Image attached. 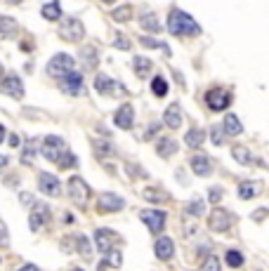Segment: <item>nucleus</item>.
I'll use <instances>...</instances> for the list:
<instances>
[{
    "label": "nucleus",
    "mask_w": 269,
    "mask_h": 271,
    "mask_svg": "<svg viewBox=\"0 0 269 271\" xmlns=\"http://www.w3.org/2000/svg\"><path fill=\"white\" fill-rule=\"evenodd\" d=\"M125 208V201L116 193H102L99 196V203H97V210L99 212H118Z\"/></svg>",
    "instance_id": "dca6fc26"
},
{
    "label": "nucleus",
    "mask_w": 269,
    "mask_h": 271,
    "mask_svg": "<svg viewBox=\"0 0 269 271\" xmlns=\"http://www.w3.org/2000/svg\"><path fill=\"white\" fill-rule=\"evenodd\" d=\"M17 31H19V24L12 17L0 14V38H17Z\"/></svg>",
    "instance_id": "c85d7f7f"
},
{
    "label": "nucleus",
    "mask_w": 269,
    "mask_h": 271,
    "mask_svg": "<svg viewBox=\"0 0 269 271\" xmlns=\"http://www.w3.org/2000/svg\"><path fill=\"white\" fill-rule=\"evenodd\" d=\"M41 14H43V19H48V21H59L62 19V5H59V0H52V3H45V5L41 7Z\"/></svg>",
    "instance_id": "bb28decb"
},
{
    "label": "nucleus",
    "mask_w": 269,
    "mask_h": 271,
    "mask_svg": "<svg viewBox=\"0 0 269 271\" xmlns=\"http://www.w3.org/2000/svg\"><path fill=\"white\" fill-rule=\"evenodd\" d=\"M57 165H59V168H62V170L76 168V165H78V158L73 156V153H71V151H66V153H64V156H62V161L57 163Z\"/></svg>",
    "instance_id": "ea45409f"
},
{
    "label": "nucleus",
    "mask_w": 269,
    "mask_h": 271,
    "mask_svg": "<svg viewBox=\"0 0 269 271\" xmlns=\"http://www.w3.org/2000/svg\"><path fill=\"white\" fill-rule=\"evenodd\" d=\"M113 125L121 130H132V125H135V106L128 102L121 104L116 108V113H113Z\"/></svg>",
    "instance_id": "9d476101"
},
{
    "label": "nucleus",
    "mask_w": 269,
    "mask_h": 271,
    "mask_svg": "<svg viewBox=\"0 0 269 271\" xmlns=\"http://www.w3.org/2000/svg\"><path fill=\"white\" fill-rule=\"evenodd\" d=\"M201 271H220V259L215 257V255H210V257H206V262H203V266H201Z\"/></svg>",
    "instance_id": "a19ab883"
},
{
    "label": "nucleus",
    "mask_w": 269,
    "mask_h": 271,
    "mask_svg": "<svg viewBox=\"0 0 269 271\" xmlns=\"http://www.w3.org/2000/svg\"><path fill=\"white\" fill-rule=\"evenodd\" d=\"M5 135H7V132H5V125H0V144H3V139H5Z\"/></svg>",
    "instance_id": "603ef678"
},
{
    "label": "nucleus",
    "mask_w": 269,
    "mask_h": 271,
    "mask_svg": "<svg viewBox=\"0 0 269 271\" xmlns=\"http://www.w3.org/2000/svg\"><path fill=\"white\" fill-rule=\"evenodd\" d=\"M208 137H210V142L215 144V146H224V142H227V132H224V128L220 125H213L210 128V132H208Z\"/></svg>",
    "instance_id": "2f4dec72"
},
{
    "label": "nucleus",
    "mask_w": 269,
    "mask_h": 271,
    "mask_svg": "<svg viewBox=\"0 0 269 271\" xmlns=\"http://www.w3.org/2000/svg\"><path fill=\"white\" fill-rule=\"evenodd\" d=\"M111 45H113L116 50H123V52H130V50H132V41H130V38H128L125 33H121V31H118L116 35H113Z\"/></svg>",
    "instance_id": "f704fd0d"
},
{
    "label": "nucleus",
    "mask_w": 269,
    "mask_h": 271,
    "mask_svg": "<svg viewBox=\"0 0 269 271\" xmlns=\"http://www.w3.org/2000/svg\"><path fill=\"white\" fill-rule=\"evenodd\" d=\"M62 248L66 252H71V250H78L83 257H90V241L85 236H66L64 238V243H62Z\"/></svg>",
    "instance_id": "f3484780"
},
{
    "label": "nucleus",
    "mask_w": 269,
    "mask_h": 271,
    "mask_svg": "<svg viewBox=\"0 0 269 271\" xmlns=\"http://www.w3.org/2000/svg\"><path fill=\"white\" fill-rule=\"evenodd\" d=\"M144 198L146 201H151V203H159V201H163L166 198V193L159 189H144Z\"/></svg>",
    "instance_id": "79ce46f5"
},
{
    "label": "nucleus",
    "mask_w": 269,
    "mask_h": 271,
    "mask_svg": "<svg viewBox=\"0 0 269 271\" xmlns=\"http://www.w3.org/2000/svg\"><path fill=\"white\" fill-rule=\"evenodd\" d=\"M7 3H10V5H19L21 0H7Z\"/></svg>",
    "instance_id": "864d4df0"
},
{
    "label": "nucleus",
    "mask_w": 269,
    "mask_h": 271,
    "mask_svg": "<svg viewBox=\"0 0 269 271\" xmlns=\"http://www.w3.org/2000/svg\"><path fill=\"white\" fill-rule=\"evenodd\" d=\"M175 151H177V142L170 139V137H161L159 142H156V153L161 158H170Z\"/></svg>",
    "instance_id": "c756f323"
},
{
    "label": "nucleus",
    "mask_w": 269,
    "mask_h": 271,
    "mask_svg": "<svg viewBox=\"0 0 269 271\" xmlns=\"http://www.w3.org/2000/svg\"><path fill=\"white\" fill-rule=\"evenodd\" d=\"M38 189L45 193V196H59L62 193V186H59V179L55 175H50V172H41L38 177Z\"/></svg>",
    "instance_id": "2eb2a0df"
},
{
    "label": "nucleus",
    "mask_w": 269,
    "mask_h": 271,
    "mask_svg": "<svg viewBox=\"0 0 269 271\" xmlns=\"http://www.w3.org/2000/svg\"><path fill=\"white\" fill-rule=\"evenodd\" d=\"M206 137L208 135H206V130H203V128H191L184 135V144H186V146H191V149H199L201 144L206 142Z\"/></svg>",
    "instance_id": "7c9ffc66"
},
{
    "label": "nucleus",
    "mask_w": 269,
    "mask_h": 271,
    "mask_svg": "<svg viewBox=\"0 0 269 271\" xmlns=\"http://www.w3.org/2000/svg\"><path fill=\"white\" fill-rule=\"evenodd\" d=\"M104 255H106V262L99 264V271L106 269V266H121V262H123V255H121L118 250H113V248H111L109 252H104Z\"/></svg>",
    "instance_id": "72a5a7b5"
},
{
    "label": "nucleus",
    "mask_w": 269,
    "mask_h": 271,
    "mask_svg": "<svg viewBox=\"0 0 269 271\" xmlns=\"http://www.w3.org/2000/svg\"><path fill=\"white\" fill-rule=\"evenodd\" d=\"M10 144H12L14 149H17V146L21 144V137H19V135H12V137H10Z\"/></svg>",
    "instance_id": "de8ad7c7"
},
{
    "label": "nucleus",
    "mask_w": 269,
    "mask_h": 271,
    "mask_svg": "<svg viewBox=\"0 0 269 271\" xmlns=\"http://www.w3.org/2000/svg\"><path fill=\"white\" fill-rule=\"evenodd\" d=\"M137 21H139V28H142V31H146V33H151V35L163 33V24H161L159 14L151 12V10H146V12L139 14Z\"/></svg>",
    "instance_id": "9b49d317"
},
{
    "label": "nucleus",
    "mask_w": 269,
    "mask_h": 271,
    "mask_svg": "<svg viewBox=\"0 0 269 271\" xmlns=\"http://www.w3.org/2000/svg\"><path fill=\"white\" fill-rule=\"evenodd\" d=\"M166 212L163 210H142L139 212V219L146 224V229L151 231V234H156L159 236L161 231L166 229Z\"/></svg>",
    "instance_id": "1a4fd4ad"
},
{
    "label": "nucleus",
    "mask_w": 269,
    "mask_h": 271,
    "mask_svg": "<svg viewBox=\"0 0 269 271\" xmlns=\"http://www.w3.org/2000/svg\"><path fill=\"white\" fill-rule=\"evenodd\" d=\"M191 170L196 172L199 177H206L213 172V168H210V158L203 156V153H196V156L191 158Z\"/></svg>",
    "instance_id": "a878e982"
},
{
    "label": "nucleus",
    "mask_w": 269,
    "mask_h": 271,
    "mask_svg": "<svg viewBox=\"0 0 269 271\" xmlns=\"http://www.w3.org/2000/svg\"><path fill=\"white\" fill-rule=\"evenodd\" d=\"M232 92H229L227 88H210L206 90V95H203V102H206L208 111H213V113H222V111H227L229 106H232Z\"/></svg>",
    "instance_id": "f03ea898"
},
{
    "label": "nucleus",
    "mask_w": 269,
    "mask_h": 271,
    "mask_svg": "<svg viewBox=\"0 0 269 271\" xmlns=\"http://www.w3.org/2000/svg\"><path fill=\"white\" fill-rule=\"evenodd\" d=\"M182 121H184V115H182V106H179L177 102H173L166 111H163V123H166V128L177 130V128H182Z\"/></svg>",
    "instance_id": "6ab92c4d"
},
{
    "label": "nucleus",
    "mask_w": 269,
    "mask_h": 271,
    "mask_svg": "<svg viewBox=\"0 0 269 271\" xmlns=\"http://www.w3.org/2000/svg\"><path fill=\"white\" fill-rule=\"evenodd\" d=\"M0 90H3L7 97H12V99H24V83H21V78H17V75H5V78L0 81Z\"/></svg>",
    "instance_id": "ddd939ff"
},
{
    "label": "nucleus",
    "mask_w": 269,
    "mask_h": 271,
    "mask_svg": "<svg viewBox=\"0 0 269 271\" xmlns=\"http://www.w3.org/2000/svg\"><path fill=\"white\" fill-rule=\"evenodd\" d=\"M232 222H234V217H232V212L224 210V208H215V210L210 212V229L213 231H227L229 226H232Z\"/></svg>",
    "instance_id": "4468645a"
},
{
    "label": "nucleus",
    "mask_w": 269,
    "mask_h": 271,
    "mask_svg": "<svg viewBox=\"0 0 269 271\" xmlns=\"http://www.w3.org/2000/svg\"><path fill=\"white\" fill-rule=\"evenodd\" d=\"M224 259H227V264L232 266V269H241L243 266V255L239 250H229Z\"/></svg>",
    "instance_id": "4c0bfd02"
},
{
    "label": "nucleus",
    "mask_w": 269,
    "mask_h": 271,
    "mask_svg": "<svg viewBox=\"0 0 269 271\" xmlns=\"http://www.w3.org/2000/svg\"><path fill=\"white\" fill-rule=\"evenodd\" d=\"M95 151L99 153V156H104V153H111L113 149H111V144H109V142H97V144H95Z\"/></svg>",
    "instance_id": "c03bdc74"
},
{
    "label": "nucleus",
    "mask_w": 269,
    "mask_h": 271,
    "mask_svg": "<svg viewBox=\"0 0 269 271\" xmlns=\"http://www.w3.org/2000/svg\"><path fill=\"white\" fill-rule=\"evenodd\" d=\"M99 3H104V5H111V3H116V0H99Z\"/></svg>",
    "instance_id": "5fc2aeb1"
},
{
    "label": "nucleus",
    "mask_w": 269,
    "mask_h": 271,
    "mask_svg": "<svg viewBox=\"0 0 269 271\" xmlns=\"http://www.w3.org/2000/svg\"><path fill=\"white\" fill-rule=\"evenodd\" d=\"M222 128H224L227 137H239V135H243V123H241V118H239L236 113H232V111H227V113H224Z\"/></svg>",
    "instance_id": "aec40b11"
},
{
    "label": "nucleus",
    "mask_w": 269,
    "mask_h": 271,
    "mask_svg": "<svg viewBox=\"0 0 269 271\" xmlns=\"http://www.w3.org/2000/svg\"><path fill=\"white\" fill-rule=\"evenodd\" d=\"M232 156H234V161L239 163V165H253V163H255L253 151H250L248 146H243V144H239V146L232 149Z\"/></svg>",
    "instance_id": "cd10ccee"
},
{
    "label": "nucleus",
    "mask_w": 269,
    "mask_h": 271,
    "mask_svg": "<svg viewBox=\"0 0 269 271\" xmlns=\"http://www.w3.org/2000/svg\"><path fill=\"white\" fill-rule=\"evenodd\" d=\"M59 90H62L64 95H69V97H78V95H83V90H85L83 73L73 68L71 73H66L64 78H59Z\"/></svg>",
    "instance_id": "0eeeda50"
},
{
    "label": "nucleus",
    "mask_w": 269,
    "mask_h": 271,
    "mask_svg": "<svg viewBox=\"0 0 269 271\" xmlns=\"http://www.w3.org/2000/svg\"><path fill=\"white\" fill-rule=\"evenodd\" d=\"M95 90L102 97H121V95H125V92H128L123 83L113 81V78H111V75H106V73H97L95 75Z\"/></svg>",
    "instance_id": "423d86ee"
},
{
    "label": "nucleus",
    "mask_w": 269,
    "mask_h": 271,
    "mask_svg": "<svg viewBox=\"0 0 269 271\" xmlns=\"http://www.w3.org/2000/svg\"><path fill=\"white\" fill-rule=\"evenodd\" d=\"M168 92H170V85H168L166 75H151V95L159 97V99H163V97H168Z\"/></svg>",
    "instance_id": "393cba45"
},
{
    "label": "nucleus",
    "mask_w": 269,
    "mask_h": 271,
    "mask_svg": "<svg viewBox=\"0 0 269 271\" xmlns=\"http://www.w3.org/2000/svg\"><path fill=\"white\" fill-rule=\"evenodd\" d=\"M35 153H38V142H35V139H28L26 146H24V153H21V163H24V165H31Z\"/></svg>",
    "instance_id": "473e14b6"
},
{
    "label": "nucleus",
    "mask_w": 269,
    "mask_h": 271,
    "mask_svg": "<svg viewBox=\"0 0 269 271\" xmlns=\"http://www.w3.org/2000/svg\"><path fill=\"white\" fill-rule=\"evenodd\" d=\"M239 196H241L243 201L257 196V186H253V182H241L239 184Z\"/></svg>",
    "instance_id": "c9c22d12"
},
{
    "label": "nucleus",
    "mask_w": 269,
    "mask_h": 271,
    "mask_svg": "<svg viewBox=\"0 0 269 271\" xmlns=\"http://www.w3.org/2000/svg\"><path fill=\"white\" fill-rule=\"evenodd\" d=\"M139 45H142V48H146V50H159L161 48V41H159V38H153L151 33H149V35H139Z\"/></svg>",
    "instance_id": "58836bf2"
},
{
    "label": "nucleus",
    "mask_w": 269,
    "mask_h": 271,
    "mask_svg": "<svg viewBox=\"0 0 269 271\" xmlns=\"http://www.w3.org/2000/svg\"><path fill=\"white\" fill-rule=\"evenodd\" d=\"M159 130H161V125H159V123H151V125H149V130H146V132H144V139H151V137L156 135Z\"/></svg>",
    "instance_id": "a18cd8bd"
},
{
    "label": "nucleus",
    "mask_w": 269,
    "mask_h": 271,
    "mask_svg": "<svg viewBox=\"0 0 269 271\" xmlns=\"http://www.w3.org/2000/svg\"><path fill=\"white\" fill-rule=\"evenodd\" d=\"M132 71H135L137 78H146L153 71V61L149 57H144V54H135L132 57Z\"/></svg>",
    "instance_id": "412c9836"
},
{
    "label": "nucleus",
    "mask_w": 269,
    "mask_h": 271,
    "mask_svg": "<svg viewBox=\"0 0 269 271\" xmlns=\"http://www.w3.org/2000/svg\"><path fill=\"white\" fill-rule=\"evenodd\" d=\"M166 31L175 38H199L203 33V28L191 14L182 10V7H173L168 12V19H166Z\"/></svg>",
    "instance_id": "f257e3e1"
},
{
    "label": "nucleus",
    "mask_w": 269,
    "mask_h": 271,
    "mask_svg": "<svg viewBox=\"0 0 269 271\" xmlns=\"http://www.w3.org/2000/svg\"><path fill=\"white\" fill-rule=\"evenodd\" d=\"M78 57H81V64H83L85 71H95L97 64H99V52H97L95 45H85Z\"/></svg>",
    "instance_id": "4be33fe9"
},
{
    "label": "nucleus",
    "mask_w": 269,
    "mask_h": 271,
    "mask_svg": "<svg viewBox=\"0 0 269 271\" xmlns=\"http://www.w3.org/2000/svg\"><path fill=\"white\" fill-rule=\"evenodd\" d=\"M43 156L48 158L50 163H59L62 161V156L69 151V146H66V142H64L62 137H57V135H48L45 139H43Z\"/></svg>",
    "instance_id": "39448f33"
},
{
    "label": "nucleus",
    "mask_w": 269,
    "mask_h": 271,
    "mask_svg": "<svg viewBox=\"0 0 269 271\" xmlns=\"http://www.w3.org/2000/svg\"><path fill=\"white\" fill-rule=\"evenodd\" d=\"M71 271H83V269H71Z\"/></svg>",
    "instance_id": "4d7b16f0"
},
{
    "label": "nucleus",
    "mask_w": 269,
    "mask_h": 271,
    "mask_svg": "<svg viewBox=\"0 0 269 271\" xmlns=\"http://www.w3.org/2000/svg\"><path fill=\"white\" fill-rule=\"evenodd\" d=\"M73 68H76V59L66 52L55 54V57L48 61V75H52V78H57V81L64 78L66 73H71Z\"/></svg>",
    "instance_id": "20e7f679"
},
{
    "label": "nucleus",
    "mask_w": 269,
    "mask_h": 271,
    "mask_svg": "<svg viewBox=\"0 0 269 271\" xmlns=\"http://www.w3.org/2000/svg\"><path fill=\"white\" fill-rule=\"evenodd\" d=\"M48 222H50V208L45 203H35L33 210H31V217H28V226H31V231H41Z\"/></svg>",
    "instance_id": "f8f14e48"
},
{
    "label": "nucleus",
    "mask_w": 269,
    "mask_h": 271,
    "mask_svg": "<svg viewBox=\"0 0 269 271\" xmlns=\"http://www.w3.org/2000/svg\"><path fill=\"white\" fill-rule=\"evenodd\" d=\"M208 196H210V201H213V203H220L222 189H210V193H208Z\"/></svg>",
    "instance_id": "49530a36"
},
{
    "label": "nucleus",
    "mask_w": 269,
    "mask_h": 271,
    "mask_svg": "<svg viewBox=\"0 0 269 271\" xmlns=\"http://www.w3.org/2000/svg\"><path fill=\"white\" fill-rule=\"evenodd\" d=\"M59 38L66 43H81L85 38V24L78 17H64L59 24Z\"/></svg>",
    "instance_id": "7ed1b4c3"
},
{
    "label": "nucleus",
    "mask_w": 269,
    "mask_h": 271,
    "mask_svg": "<svg viewBox=\"0 0 269 271\" xmlns=\"http://www.w3.org/2000/svg\"><path fill=\"white\" fill-rule=\"evenodd\" d=\"M21 201H24V205H33V198L28 196V193H21Z\"/></svg>",
    "instance_id": "8fccbe9b"
},
{
    "label": "nucleus",
    "mask_w": 269,
    "mask_h": 271,
    "mask_svg": "<svg viewBox=\"0 0 269 271\" xmlns=\"http://www.w3.org/2000/svg\"><path fill=\"white\" fill-rule=\"evenodd\" d=\"M69 196L78 208H85L90 198V186L85 184L83 177H71L69 179Z\"/></svg>",
    "instance_id": "6e6552de"
},
{
    "label": "nucleus",
    "mask_w": 269,
    "mask_h": 271,
    "mask_svg": "<svg viewBox=\"0 0 269 271\" xmlns=\"http://www.w3.org/2000/svg\"><path fill=\"white\" fill-rule=\"evenodd\" d=\"M7 163H10V161H7V156H0V172L7 168Z\"/></svg>",
    "instance_id": "3c124183"
},
{
    "label": "nucleus",
    "mask_w": 269,
    "mask_h": 271,
    "mask_svg": "<svg viewBox=\"0 0 269 271\" xmlns=\"http://www.w3.org/2000/svg\"><path fill=\"white\" fill-rule=\"evenodd\" d=\"M111 19L116 21V24H128V21L135 19V10H132V5H118L111 10Z\"/></svg>",
    "instance_id": "b1692460"
},
{
    "label": "nucleus",
    "mask_w": 269,
    "mask_h": 271,
    "mask_svg": "<svg viewBox=\"0 0 269 271\" xmlns=\"http://www.w3.org/2000/svg\"><path fill=\"white\" fill-rule=\"evenodd\" d=\"M3 71H5V68H3V64H0V81H3V78H5V75H3Z\"/></svg>",
    "instance_id": "6e6d98bb"
},
{
    "label": "nucleus",
    "mask_w": 269,
    "mask_h": 271,
    "mask_svg": "<svg viewBox=\"0 0 269 271\" xmlns=\"http://www.w3.org/2000/svg\"><path fill=\"white\" fill-rule=\"evenodd\" d=\"M10 245V236H7V226L5 222H0V248H7Z\"/></svg>",
    "instance_id": "37998d69"
},
{
    "label": "nucleus",
    "mask_w": 269,
    "mask_h": 271,
    "mask_svg": "<svg viewBox=\"0 0 269 271\" xmlns=\"http://www.w3.org/2000/svg\"><path fill=\"white\" fill-rule=\"evenodd\" d=\"M203 210H206V205H203L201 198H194V201H189V205H186V215H191V217H201Z\"/></svg>",
    "instance_id": "e433bc0d"
},
{
    "label": "nucleus",
    "mask_w": 269,
    "mask_h": 271,
    "mask_svg": "<svg viewBox=\"0 0 269 271\" xmlns=\"http://www.w3.org/2000/svg\"><path fill=\"white\" fill-rule=\"evenodd\" d=\"M116 241H121L118 238V234H113L111 229H97L95 231V243L97 248H99V252H109L113 245H116Z\"/></svg>",
    "instance_id": "a211bd4d"
},
{
    "label": "nucleus",
    "mask_w": 269,
    "mask_h": 271,
    "mask_svg": "<svg viewBox=\"0 0 269 271\" xmlns=\"http://www.w3.org/2000/svg\"><path fill=\"white\" fill-rule=\"evenodd\" d=\"M153 250H156V257L159 259H173V252H175L173 238L161 236L159 241H156V245H153Z\"/></svg>",
    "instance_id": "5701e85b"
},
{
    "label": "nucleus",
    "mask_w": 269,
    "mask_h": 271,
    "mask_svg": "<svg viewBox=\"0 0 269 271\" xmlns=\"http://www.w3.org/2000/svg\"><path fill=\"white\" fill-rule=\"evenodd\" d=\"M17 271H41V269H38L35 264H24V266H19Z\"/></svg>",
    "instance_id": "09e8293b"
}]
</instances>
